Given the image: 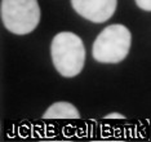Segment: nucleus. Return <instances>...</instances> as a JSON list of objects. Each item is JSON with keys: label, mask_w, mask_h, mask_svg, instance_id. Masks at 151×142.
Segmentation results:
<instances>
[{"label": "nucleus", "mask_w": 151, "mask_h": 142, "mask_svg": "<svg viewBox=\"0 0 151 142\" xmlns=\"http://www.w3.org/2000/svg\"><path fill=\"white\" fill-rule=\"evenodd\" d=\"M50 54L56 70L65 78H74L84 67L85 48L80 36L74 32H58L52 40Z\"/></svg>", "instance_id": "nucleus-1"}, {"label": "nucleus", "mask_w": 151, "mask_h": 142, "mask_svg": "<svg viewBox=\"0 0 151 142\" xmlns=\"http://www.w3.org/2000/svg\"><path fill=\"white\" fill-rule=\"evenodd\" d=\"M132 35L124 25H110L96 37L92 54L101 63H118L128 56Z\"/></svg>", "instance_id": "nucleus-2"}, {"label": "nucleus", "mask_w": 151, "mask_h": 142, "mask_svg": "<svg viewBox=\"0 0 151 142\" xmlns=\"http://www.w3.org/2000/svg\"><path fill=\"white\" fill-rule=\"evenodd\" d=\"M1 19L16 35H26L36 29L40 21L37 0H1Z\"/></svg>", "instance_id": "nucleus-3"}, {"label": "nucleus", "mask_w": 151, "mask_h": 142, "mask_svg": "<svg viewBox=\"0 0 151 142\" xmlns=\"http://www.w3.org/2000/svg\"><path fill=\"white\" fill-rule=\"evenodd\" d=\"M78 14L94 23L106 22L116 10L118 0H71Z\"/></svg>", "instance_id": "nucleus-4"}, {"label": "nucleus", "mask_w": 151, "mask_h": 142, "mask_svg": "<svg viewBox=\"0 0 151 142\" xmlns=\"http://www.w3.org/2000/svg\"><path fill=\"white\" fill-rule=\"evenodd\" d=\"M80 112L70 102H56L47 109L43 114V119H79Z\"/></svg>", "instance_id": "nucleus-5"}, {"label": "nucleus", "mask_w": 151, "mask_h": 142, "mask_svg": "<svg viewBox=\"0 0 151 142\" xmlns=\"http://www.w3.org/2000/svg\"><path fill=\"white\" fill-rule=\"evenodd\" d=\"M136 4L138 5L141 9L151 12V0H136Z\"/></svg>", "instance_id": "nucleus-6"}, {"label": "nucleus", "mask_w": 151, "mask_h": 142, "mask_svg": "<svg viewBox=\"0 0 151 142\" xmlns=\"http://www.w3.org/2000/svg\"><path fill=\"white\" fill-rule=\"evenodd\" d=\"M106 119H124V115H122V114H118V112H111L109 114V115L105 116Z\"/></svg>", "instance_id": "nucleus-7"}]
</instances>
